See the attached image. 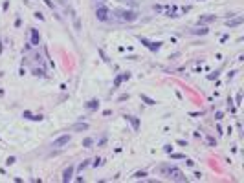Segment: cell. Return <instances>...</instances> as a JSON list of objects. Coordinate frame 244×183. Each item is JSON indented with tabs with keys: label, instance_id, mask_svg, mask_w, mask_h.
Returning <instances> with one entry per match:
<instances>
[{
	"label": "cell",
	"instance_id": "cell-21",
	"mask_svg": "<svg viewBox=\"0 0 244 183\" xmlns=\"http://www.w3.org/2000/svg\"><path fill=\"white\" fill-rule=\"evenodd\" d=\"M86 165H88V161H83V163H81V165H79V170H83V169H84V167H86Z\"/></svg>",
	"mask_w": 244,
	"mask_h": 183
},
{
	"label": "cell",
	"instance_id": "cell-4",
	"mask_svg": "<svg viewBox=\"0 0 244 183\" xmlns=\"http://www.w3.org/2000/svg\"><path fill=\"white\" fill-rule=\"evenodd\" d=\"M70 143V136L68 134H64V136H61V137H57L55 141H53V145L51 147H55V148H59V147H64V145H68Z\"/></svg>",
	"mask_w": 244,
	"mask_h": 183
},
{
	"label": "cell",
	"instance_id": "cell-16",
	"mask_svg": "<svg viewBox=\"0 0 244 183\" xmlns=\"http://www.w3.org/2000/svg\"><path fill=\"white\" fill-rule=\"evenodd\" d=\"M242 22V18H237V20H233V22H228V26H239Z\"/></svg>",
	"mask_w": 244,
	"mask_h": 183
},
{
	"label": "cell",
	"instance_id": "cell-17",
	"mask_svg": "<svg viewBox=\"0 0 244 183\" xmlns=\"http://www.w3.org/2000/svg\"><path fill=\"white\" fill-rule=\"evenodd\" d=\"M29 119H31V121H42V115H33V114H31Z\"/></svg>",
	"mask_w": 244,
	"mask_h": 183
},
{
	"label": "cell",
	"instance_id": "cell-12",
	"mask_svg": "<svg viewBox=\"0 0 244 183\" xmlns=\"http://www.w3.org/2000/svg\"><path fill=\"white\" fill-rule=\"evenodd\" d=\"M72 128H73V130H88V125H86V123H77V125H73Z\"/></svg>",
	"mask_w": 244,
	"mask_h": 183
},
{
	"label": "cell",
	"instance_id": "cell-13",
	"mask_svg": "<svg viewBox=\"0 0 244 183\" xmlns=\"http://www.w3.org/2000/svg\"><path fill=\"white\" fill-rule=\"evenodd\" d=\"M92 143H94V139H92V137L83 139V147H84V148H90V147H92Z\"/></svg>",
	"mask_w": 244,
	"mask_h": 183
},
{
	"label": "cell",
	"instance_id": "cell-22",
	"mask_svg": "<svg viewBox=\"0 0 244 183\" xmlns=\"http://www.w3.org/2000/svg\"><path fill=\"white\" fill-rule=\"evenodd\" d=\"M217 77H219V71H215V73H213V75H209L208 79H217Z\"/></svg>",
	"mask_w": 244,
	"mask_h": 183
},
{
	"label": "cell",
	"instance_id": "cell-1",
	"mask_svg": "<svg viewBox=\"0 0 244 183\" xmlns=\"http://www.w3.org/2000/svg\"><path fill=\"white\" fill-rule=\"evenodd\" d=\"M167 174H169V178H171V180H176V181H186L184 172H182L180 169H176V167H171V169L167 170Z\"/></svg>",
	"mask_w": 244,
	"mask_h": 183
},
{
	"label": "cell",
	"instance_id": "cell-2",
	"mask_svg": "<svg viewBox=\"0 0 244 183\" xmlns=\"http://www.w3.org/2000/svg\"><path fill=\"white\" fill-rule=\"evenodd\" d=\"M108 15H110V11H108V7H105V5H101V7L96 9V16H97V20H101V22L108 20Z\"/></svg>",
	"mask_w": 244,
	"mask_h": 183
},
{
	"label": "cell",
	"instance_id": "cell-8",
	"mask_svg": "<svg viewBox=\"0 0 244 183\" xmlns=\"http://www.w3.org/2000/svg\"><path fill=\"white\" fill-rule=\"evenodd\" d=\"M84 106H86L88 110H97V108H99V101H97V99H90L88 103H84Z\"/></svg>",
	"mask_w": 244,
	"mask_h": 183
},
{
	"label": "cell",
	"instance_id": "cell-11",
	"mask_svg": "<svg viewBox=\"0 0 244 183\" xmlns=\"http://www.w3.org/2000/svg\"><path fill=\"white\" fill-rule=\"evenodd\" d=\"M141 101H145V103H147L149 106L156 104V101H154V99H151V97H149V95H145V93H141Z\"/></svg>",
	"mask_w": 244,
	"mask_h": 183
},
{
	"label": "cell",
	"instance_id": "cell-20",
	"mask_svg": "<svg viewBox=\"0 0 244 183\" xmlns=\"http://www.w3.org/2000/svg\"><path fill=\"white\" fill-rule=\"evenodd\" d=\"M163 150H165L167 154H171V152H173V147H171V145H165V147H163Z\"/></svg>",
	"mask_w": 244,
	"mask_h": 183
},
{
	"label": "cell",
	"instance_id": "cell-6",
	"mask_svg": "<svg viewBox=\"0 0 244 183\" xmlns=\"http://www.w3.org/2000/svg\"><path fill=\"white\" fill-rule=\"evenodd\" d=\"M119 15H121V18L127 20V22H132V20L138 18V15H136L134 11H119Z\"/></svg>",
	"mask_w": 244,
	"mask_h": 183
},
{
	"label": "cell",
	"instance_id": "cell-14",
	"mask_svg": "<svg viewBox=\"0 0 244 183\" xmlns=\"http://www.w3.org/2000/svg\"><path fill=\"white\" fill-rule=\"evenodd\" d=\"M208 31H209L208 27H200V29H193V33H200V35H206Z\"/></svg>",
	"mask_w": 244,
	"mask_h": 183
},
{
	"label": "cell",
	"instance_id": "cell-10",
	"mask_svg": "<svg viewBox=\"0 0 244 183\" xmlns=\"http://www.w3.org/2000/svg\"><path fill=\"white\" fill-rule=\"evenodd\" d=\"M215 20V15H206V16H200L198 24H206V22H213Z\"/></svg>",
	"mask_w": 244,
	"mask_h": 183
},
{
	"label": "cell",
	"instance_id": "cell-19",
	"mask_svg": "<svg viewBox=\"0 0 244 183\" xmlns=\"http://www.w3.org/2000/svg\"><path fill=\"white\" fill-rule=\"evenodd\" d=\"M171 158H173V159H182V158H186V156H184V154H171Z\"/></svg>",
	"mask_w": 244,
	"mask_h": 183
},
{
	"label": "cell",
	"instance_id": "cell-5",
	"mask_svg": "<svg viewBox=\"0 0 244 183\" xmlns=\"http://www.w3.org/2000/svg\"><path fill=\"white\" fill-rule=\"evenodd\" d=\"M29 35H31V46H39L40 44V33H39V29L31 27L29 29Z\"/></svg>",
	"mask_w": 244,
	"mask_h": 183
},
{
	"label": "cell",
	"instance_id": "cell-15",
	"mask_svg": "<svg viewBox=\"0 0 244 183\" xmlns=\"http://www.w3.org/2000/svg\"><path fill=\"white\" fill-rule=\"evenodd\" d=\"M121 81H123V75H118V77H116V81H114V86L118 88V86L121 84Z\"/></svg>",
	"mask_w": 244,
	"mask_h": 183
},
{
	"label": "cell",
	"instance_id": "cell-18",
	"mask_svg": "<svg viewBox=\"0 0 244 183\" xmlns=\"http://www.w3.org/2000/svg\"><path fill=\"white\" fill-rule=\"evenodd\" d=\"M145 176H147V172H145V170H141V172H136V174H134V178H145Z\"/></svg>",
	"mask_w": 244,
	"mask_h": 183
},
{
	"label": "cell",
	"instance_id": "cell-3",
	"mask_svg": "<svg viewBox=\"0 0 244 183\" xmlns=\"http://www.w3.org/2000/svg\"><path fill=\"white\" fill-rule=\"evenodd\" d=\"M140 40H141V44H145L151 51H158L160 46H162V42H151V40H147V38H143V37H140Z\"/></svg>",
	"mask_w": 244,
	"mask_h": 183
},
{
	"label": "cell",
	"instance_id": "cell-7",
	"mask_svg": "<svg viewBox=\"0 0 244 183\" xmlns=\"http://www.w3.org/2000/svg\"><path fill=\"white\" fill-rule=\"evenodd\" d=\"M73 170H75V169H73L72 165H70L68 169H64V172H62V181H70L72 176H73Z\"/></svg>",
	"mask_w": 244,
	"mask_h": 183
},
{
	"label": "cell",
	"instance_id": "cell-9",
	"mask_svg": "<svg viewBox=\"0 0 244 183\" xmlns=\"http://www.w3.org/2000/svg\"><path fill=\"white\" fill-rule=\"evenodd\" d=\"M125 119H127V121H130V125H132V128H134V130H138V128H140V121H138L136 117H132V115H127Z\"/></svg>",
	"mask_w": 244,
	"mask_h": 183
}]
</instances>
